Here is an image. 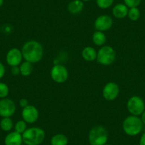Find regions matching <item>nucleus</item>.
I'll return each instance as SVG.
<instances>
[{"mask_svg": "<svg viewBox=\"0 0 145 145\" xmlns=\"http://www.w3.org/2000/svg\"><path fill=\"white\" fill-rule=\"evenodd\" d=\"M105 145H111V144H105Z\"/></svg>", "mask_w": 145, "mask_h": 145, "instance_id": "33", "label": "nucleus"}, {"mask_svg": "<svg viewBox=\"0 0 145 145\" xmlns=\"http://www.w3.org/2000/svg\"><path fill=\"white\" fill-rule=\"evenodd\" d=\"M22 117L23 120H24L27 124H33L38 120L39 112L37 107L34 105H29L22 109Z\"/></svg>", "mask_w": 145, "mask_h": 145, "instance_id": "10", "label": "nucleus"}, {"mask_svg": "<svg viewBox=\"0 0 145 145\" xmlns=\"http://www.w3.org/2000/svg\"><path fill=\"white\" fill-rule=\"evenodd\" d=\"M143 123L139 116L129 115L122 122V129L126 135L134 137L139 135L143 129Z\"/></svg>", "mask_w": 145, "mask_h": 145, "instance_id": "3", "label": "nucleus"}, {"mask_svg": "<svg viewBox=\"0 0 145 145\" xmlns=\"http://www.w3.org/2000/svg\"><path fill=\"white\" fill-rule=\"evenodd\" d=\"M19 68H20V74L24 77H27L30 76L33 72V63L25 61L20 64Z\"/></svg>", "mask_w": 145, "mask_h": 145, "instance_id": "18", "label": "nucleus"}, {"mask_svg": "<svg viewBox=\"0 0 145 145\" xmlns=\"http://www.w3.org/2000/svg\"><path fill=\"white\" fill-rule=\"evenodd\" d=\"M108 140L107 129L102 125H96L90 130L88 142L90 145H105Z\"/></svg>", "mask_w": 145, "mask_h": 145, "instance_id": "4", "label": "nucleus"}, {"mask_svg": "<svg viewBox=\"0 0 145 145\" xmlns=\"http://www.w3.org/2000/svg\"><path fill=\"white\" fill-rule=\"evenodd\" d=\"M120 94V87L115 82H109L103 89V96L107 101H113Z\"/></svg>", "mask_w": 145, "mask_h": 145, "instance_id": "9", "label": "nucleus"}, {"mask_svg": "<svg viewBox=\"0 0 145 145\" xmlns=\"http://www.w3.org/2000/svg\"><path fill=\"white\" fill-rule=\"evenodd\" d=\"M14 127L13 120L11 118H2L0 121V128L5 132H9Z\"/></svg>", "mask_w": 145, "mask_h": 145, "instance_id": "20", "label": "nucleus"}, {"mask_svg": "<svg viewBox=\"0 0 145 145\" xmlns=\"http://www.w3.org/2000/svg\"><path fill=\"white\" fill-rule=\"evenodd\" d=\"M14 129L18 133L22 134L27 129V123L24 120H19L14 125Z\"/></svg>", "mask_w": 145, "mask_h": 145, "instance_id": "23", "label": "nucleus"}, {"mask_svg": "<svg viewBox=\"0 0 145 145\" xmlns=\"http://www.w3.org/2000/svg\"><path fill=\"white\" fill-rule=\"evenodd\" d=\"M115 0H96L97 6L101 9H107L112 6Z\"/></svg>", "mask_w": 145, "mask_h": 145, "instance_id": "22", "label": "nucleus"}, {"mask_svg": "<svg viewBox=\"0 0 145 145\" xmlns=\"http://www.w3.org/2000/svg\"><path fill=\"white\" fill-rule=\"evenodd\" d=\"M139 145H145V132H144L142 136H141Z\"/></svg>", "mask_w": 145, "mask_h": 145, "instance_id": "29", "label": "nucleus"}, {"mask_svg": "<svg viewBox=\"0 0 145 145\" xmlns=\"http://www.w3.org/2000/svg\"><path fill=\"white\" fill-rule=\"evenodd\" d=\"M11 72L13 76H18L20 74V68L19 66H14L11 68Z\"/></svg>", "mask_w": 145, "mask_h": 145, "instance_id": "27", "label": "nucleus"}, {"mask_svg": "<svg viewBox=\"0 0 145 145\" xmlns=\"http://www.w3.org/2000/svg\"><path fill=\"white\" fill-rule=\"evenodd\" d=\"M51 77L56 83H63L68 78V71L66 67L61 64H56L51 70Z\"/></svg>", "mask_w": 145, "mask_h": 145, "instance_id": "7", "label": "nucleus"}, {"mask_svg": "<svg viewBox=\"0 0 145 145\" xmlns=\"http://www.w3.org/2000/svg\"><path fill=\"white\" fill-rule=\"evenodd\" d=\"M24 59L22 51L17 48H12L7 52L6 56V61L11 67L19 66Z\"/></svg>", "mask_w": 145, "mask_h": 145, "instance_id": "12", "label": "nucleus"}, {"mask_svg": "<svg viewBox=\"0 0 145 145\" xmlns=\"http://www.w3.org/2000/svg\"><path fill=\"white\" fill-rule=\"evenodd\" d=\"M129 8L124 3H119L115 5L112 8V15L116 19H122L127 16Z\"/></svg>", "mask_w": 145, "mask_h": 145, "instance_id": "13", "label": "nucleus"}, {"mask_svg": "<svg viewBox=\"0 0 145 145\" xmlns=\"http://www.w3.org/2000/svg\"><path fill=\"white\" fill-rule=\"evenodd\" d=\"M97 51L92 46H86L82 50L81 56L88 62H93L97 59Z\"/></svg>", "mask_w": 145, "mask_h": 145, "instance_id": "16", "label": "nucleus"}, {"mask_svg": "<svg viewBox=\"0 0 145 145\" xmlns=\"http://www.w3.org/2000/svg\"><path fill=\"white\" fill-rule=\"evenodd\" d=\"M16 110V103L10 98L0 100V116L2 118H11Z\"/></svg>", "mask_w": 145, "mask_h": 145, "instance_id": "8", "label": "nucleus"}, {"mask_svg": "<svg viewBox=\"0 0 145 145\" xmlns=\"http://www.w3.org/2000/svg\"><path fill=\"white\" fill-rule=\"evenodd\" d=\"M19 106H20L22 109L24 108L25 107H26V106L29 105V101H28L27 99H26V98L20 99L19 101Z\"/></svg>", "mask_w": 145, "mask_h": 145, "instance_id": "26", "label": "nucleus"}, {"mask_svg": "<svg viewBox=\"0 0 145 145\" xmlns=\"http://www.w3.org/2000/svg\"><path fill=\"white\" fill-rule=\"evenodd\" d=\"M81 1H83V2H89V1H90V0H81Z\"/></svg>", "mask_w": 145, "mask_h": 145, "instance_id": "32", "label": "nucleus"}, {"mask_svg": "<svg viewBox=\"0 0 145 145\" xmlns=\"http://www.w3.org/2000/svg\"><path fill=\"white\" fill-rule=\"evenodd\" d=\"M24 59L31 63H37L44 56V48L41 44L36 40H30L25 43L22 48Z\"/></svg>", "mask_w": 145, "mask_h": 145, "instance_id": "1", "label": "nucleus"}, {"mask_svg": "<svg viewBox=\"0 0 145 145\" xmlns=\"http://www.w3.org/2000/svg\"><path fill=\"white\" fill-rule=\"evenodd\" d=\"M141 12L138 7L129 8L127 14V17L129 18V20H131L132 22H137L139 20Z\"/></svg>", "mask_w": 145, "mask_h": 145, "instance_id": "21", "label": "nucleus"}, {"mask_svg": "<svg viewBox=\"0 0 145 145\" xmlns=\"http://www.w3.org/2000/svg\"><path fill=\"white\" fill-rule=\"evenodd\" d=\"M92 40L95 45L97 46H103L107 41V36L104 32L95 31L92 36Z\"/></svg>", "mask_w": 145, "mask_h": 145, "instance_id": "17", "label": "nucleus"}, {"mask_svg": "<svg viewBox=\"0 0 145 145\" xmlns=\"http://www.w3.org/2000/svg\"><path fill=\"white\" fill-rule=\"evenodd\" d=\"M116 59V52L110 46H103L97 51V61L103 65H110Z\"/></svg>", "mask_w": 145, "mask_h": 145, "instance_id": "5", "label": "nucleus"}, {"mask_svg": "<svg viewBox=\"0 0 145 145\" xmlns=\"http://www.w3.org/2000/svg\"><path fill=\"white\" fill-rule=\"evenodd\" d=\"M124 4L128 8L138 7L140 5L142 0H123Z\"/></svg>", "mask_w": 145, "mask_h": 145, "instance_id": "25", "label": "nucleus"}, {"mask_svg": "<svg viewBox=\"0 0 145 145\" xmlns=\"http://www.w3.org/2000/svg\"><path fill=\"white\" fill-rule=\"evenodd\" d=\"M68 139L63 134H56L51 139V145H68Z\"/></svg>", "mask_w": 145, "mask_h": 145, "instance_id": "19", "label": "nucleus"}, {"mask_svg": "<svg viewBox=\"0 0 145 145\" xmlns=\"http://www.w3.org/2000/svg\"><path fill=\"white\" fill-rule=\"evenodd\" d=\"M46 133L44 129L38 127L27 128L22 134L23 142L26 145H40L44 141Z\"/></svg>", "mask_w": 145, "mask_h": 145, "instance_id": "2", "label": "nucleus"}, {"mask_svg": "<svg viewBox=\"0 0 145 145\" xmlns=\"http://www.w3.org/2000/svg\"><path fill=\"white\" fill-rule=\"evenodd\" d=\"M127 109L130 115L139 116L145 110V103L143 99L139 96L131 97L127 103Z\"/></svg>", "mask_w": 145, "mask_h": 145, "instance_id": "6", "label": "nucleus"}, {"mask_svg": "<svg viewBox=\"0 0 145 145\" xmlns=\"http://www.w3.org/2000/svg\"><path fill=\"white\" fill-rule=\"evenodd\" d=\"M84 9V2L81 0H72L68 3L67 9L71 14H78Z\"/></svg>", "mask_w": 145, "mask_h": 145, "instance_id": "15", "label": "nucleus"}, {"mask_svg": "<svg viewBox=\"0 0 145 145\" xmlns=\"http://www.w3.org/2000/svg\"><path fill=\"white\" fill-rule=\"evenodd\" d=\"M9 93V88L7 85L5 83L0 82V99L7 97Z\"/></svg>", "mask_w": 145, "mask_h": 145, "instance_id": "24", "label": "nucleus"}, {"mask_svg": "<svg viewBox=\"0 0 145 145\" xmlns=\"http://www.w3.org/2000/svg\"><path fill=\"white\" fill-rule=\"evenodd\" d=\"M113 19L107 14H103L99 16L94 22V27L96 31L105 32L112 27Z\"/></svg>", "mask_w": 145, "mask_h": 145, "instance_id": "11", "label": "nucleus"}, {"mask_svg": "<svg viewBox=\"0 0 145 145\" xmlns=\"http://www.w3.org/2000/svg\"><path fill=\"white\" fill-rule=\"evenodd\" d=\"M23 143L22 135L16 131L9 132L5 139V145H22Z\"/></svg>", "mask_w": 145, "mask_h": 145, "instance_id": "14", "label": "nucleus"}, {"mask_svg": "<svg viewBox=\"0 0 145 145\" xmlns=\"http://www.w3.org/2000/svg\"><path fill=\"white\" fill-rule=\"evenodd\" d=\"M5 72H6V68L5 65L0 62V79H2L5 76Z\"/></svg>", "mask_w": 145, "mask_h": 145, "instance_id": "28", "label": "nucleus"}, {"mask_svg": "<svg viewBox=\"0 0 145 145\" xmlns=\"http://www.w3.org/2000/svg\"><path fill=\"white\" fill-rule=\"evenodd\" d=\"M4 2H5V0H0V7L4 5Z\"/></svg>", "mask_w": 145, "mask_h": 145, "instance_id": "31", "label": "nucleus"}, {"mask_svg": "<svg viewBox=\"0 0 145 145\" xmlns=\"http://www.w3.org/2000/svg\"><path fill=\"white\" fill-rule=\"evenodd\" d=\"M140 118H141V120H142V123H143V125H145V110H144V111L142 112V115H141Z\"/></svg>", "mask_w": 145, "mask_h": 145, "instance_id": "30", "label": "nucleus"}]
</instances>
